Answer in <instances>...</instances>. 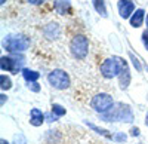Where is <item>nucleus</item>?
Wrapping results in <instances>:
<instances>
[{
  "instance_id": "obj_1",
  "label": "nucleus",
  "mask_w": 148,
  "mask_h": 144,
  "mask_svg": "<svg viewBox=\"0 0 148 144\" xmlns=\"http://www.w3.org/2000/svg\"><path fill=\"white\" fill-rule=\"evenodd\" d=\"M101 119H102V121H105V122H117V121L132 122L133 121V114H132V110H130L129 105L117 104L116 109L113 107V110H110L107 113H102Z\"/></svg>"
},
{
  "instance_id": "obj_2",
  "label": "nucleus",
  "mask_w": 148,
  "mask_h": 144,
  "mask_svg": "<svg viewBox=\"0 0 148 144\" xmlns=\"http://www.w3.org/2000/svg\"><path fill=\"white\" fill-rule=\"evenodd\" d=\"M126 67V63L123 61L121 58L119 56H113V58H108L102 63L101 65V73L104 77L107 79H113L114 76H120V73L123 71V68Z\"/></svg>"
},
{
  "instance_id": "obj_3",
  "label": "nucleus",
  "mask_w": 148,
  "mask_h": 144,
  "mask_svg": "<svg viewBox=\"0 0 148 144\" xmlns=\"http://www.w3.org/2000/svg\"><path fill=\"white\" fill-rule=\"evenodd\" d=\"M30 45V40L24 36H9L3 42V48L9 52H22Z\"/></svg>"
},
{
  "instance_id": "obj_4",
  "label": "nucleus",
  "mask_w": 148,
  "mask_h": 144,
  "mask_svg": "<svg viewBox=\"0 0 148 144\" xmlns=\"http://www.w3.org/2000/svg\"><path fill=\"white\" fill-rule=\"evenodd\" d=\"M71 52L73 55L79 58V59H83L86 55H88V51H89V42H88V37L83 34H77L76 37L71 40Z\"/></svg>"
},
{
  "instance_id": "obj_5",
  "label": "nucleus",
  "mask_w": 148,
  "mask_h": 144,
  "mask_svg": "<svg viewBox=\"0 0 148 144\" xmlns=\"http://www.w3.org/2000/svg\"><path fill=\"white\" fill-rule=\"evenodd\" d=\"M92 109L98 113H107L114 107V101L108 94H98L92 98Z\"/></svg>"
},
{
  "instance_id": "obj_6",
  "label": "nucleus",
  "mask_w": 148,
  "mask_h": 144,
  "mask_svg": "<svg viewBox=\"0 0 148 144\" xmlns=\"http://www.w3.org/2000/svg\"><path fill=\"white\" fill-rule=\"evenodd\" d=\"M47 80L56 89H67L70 86V77L62 70H52L47 76Z\"/></svg>"
},
{
  "instance_id": "obj_7",
  "label": "nucleus",
  "mask_w": 148,
  "mask_h": 144,
  "mask_svg": "<svg viewBox=\"0 0 148 144\" xmlns=\"http://www.w3.org/2000/svg\"><path fill=\"white\" fill-rule=\"evenodd\" d=\"M22 59H14L10 56H2L0 58V65H2V70H6V71H12V73H18L19 67L22 65Z\"/></svg>"
},
{
  "instance_id": "obj_8",
  "label": "nucleus",
  "mask_w": 148,
  "mask_h": 144,
  "mask_svg": "<svg viewBox=\"0 0 148 144\" xmlns=\"http://www.w3.org/2000/svg\"><path fill=\"white\" fill-rule=\"evenodd\" d=\"M133 10L135 6L130 0H120L119 2V12H120V17L121 18H130V15H133Z\"/></svg>"
},
{
  "instance_id": "obj_9",
  "label": "nucleus",
  "mask_w": 148,
  "mask_h": 144,
  "mask_svg": "<svg viewBox=\"0 0 148 144\" xmlns=\"http://www.w3.org/2000/svg\"><path fill=\"white\" fill-rule=\"evenodd\" d=\"M45 117H46V114L42 113V110L33 109L30 113V123L33 126H42V123L45 122Z\"/></svg>"
},
{
  "instance_id": "obj_10",
  "label": "nucleus",
  "mask_w": 148,
  "mask_h": 144,
  "mask_svg": "<svg viewBox=\"0 0 148 144\" xmlns=\"http://www.w3.org/2000/svg\"><path fill=\"white\" fill-rule=\"evenodd\" d=\"M144 14H145V12L142 9H138L136 12H133V15L130 17V25L135 27V28L141 27V24L144 21Z\"/></svg>"
},
{
  "instance_id": "obj_11",
  "label": "nucleus",
  "mask_w": 148,
  "mask_h": 144,
  "mask_svg": "<svg viewBox=\"0 0 148 144\" xmlns=\"http://www.w3.org/2000/svg\"><path fill=\"white\" fill-rule=\"evenodd\" d=\"M119 79H120V86H121V89H126V88L129 86V82H130V73H129L127 65L123 68V71L120 73Z\"/></svg>"
},
{
  "instance_id": "obj_12",
  "label": "nucleus",
  "mask_w": 148,
  "mask_h": 144,
  "mask_svg": "<svg viewBox=\"0 0 148 144\" xmlns=\"http://www.w3.org/2000/svg\"><path fill=\"white\" fill-rule=\"evenodd\" d=\"M22 76H24V79H25L28 83H33V82H36L37 79L40 77V73L33 71V70H28V68H24L22 70Z\"/></svg>"
},
{
  "instance_id": "obj_13",
  "label": "nucleus",
  "mask_w": 148,
  "mask_h": 144,
  "mask_svg": "<svg viewBox=\"0 0 148 144\" xmlns=\"http://www.w3.org/2000/svg\"><path fill=\"white\" fill-rule=\"evenodd\" d=\"M93 6H95V9L99 12V14L102 15V17H105L107 14H105V6H104V0H93Z\"/></svg>"
},
{
  "instance_id": "obj_14",
  "label": "nucleus",
  "mask_w": 148,
  "mask_h": 144,
  "mask_svg": "<svg viewBox=\"0 0 148 144\" xmlns=\"http://www.w3.org/2000/svg\"><path fill=\"white\" fill-rule=\"evenodd\" d=\"M52 113H53L56 117H61V116L65 114V109H64L62 105H59V104H53V105H52Z\"/></svg>"
},
{
  "instance_id": "obj_15",
  "label": "nucleus",
  "mask_w": 148,
  "mask_h": 144,
  "mask_svg": "<svg viewBox=\"0 0 148 144\" xmlns=\"http://www.w3.org/2000/svg\"><path fill=\"white\" fill-rule=\"evenodd\" d=\"M0 83H2V89L5 91V89H10V86H12V82H10V79L8 77V76H5V74H2L0 76Z\"/></svg>"
},
{
  "instance_id": "obj_16",
  "label": "nucleus",
  "mask_w": 148,
  "mask_h": 144,
  "mask_svg": "<svg viewBox=\"0 0 148 144\" xmlns=\"http://www.w3.org/2000/svg\"><path fill=\"white\" fill-rule=\"evenodd\" d=\"M86 125H88L89 128H92L93 131H96L98 134H101V135H104V137H107V138H113V135H110L108 131H105V129H101V128H98V126H95V125H92V123H89V122H86Z\"/></svg>"
},
{
  "instance_id": "obj_17",
  "label": "nucleus",
  "mask_w": 148,
  "mask_h": 144,
  "mask_svg": "<svg viewBox=\"0 0 148 144\" xmlns=\"http://www.w3.org/2000/svg\"><path fill=\"white\" fill-rule=\"evenodd\" d=\"M28 89H31L33 92H39L40 91V86L37 85L36 82H33V83H28Z\"/></svg>"
},
{
  "instance_id": "obj_18",
  "label": "nucleus",
  "mask_w": 148,
  "mask_h": 144,
  "mask_svg": "<svg viewBox=\"0 0 148 144\" xmlns=\"http://www.w3.org/2000/svg\"><path fill=\"white\" fill-rule=\"evenodd\" d=\"M113 140H116V141H126V135L125 134H117V135L113 137Z\"/></svg>"
},
{
  "instance_id": "obj_19",
  "label": "nucleus",
  "mask_w": 148,
  "mask_h": 144,
  "mask_svg": "<svg viewBox=\"0 0 148 144\" xmlns=\"http://www.w3.org/2000/svg\"><path fill=\"white\" fill-rule=\"evenodd\" d=\"M142 42H144L145 48L148 49V30H147V31H144V34H142Z\"/></svg>"
},
{
  "instance_id": "obj_20",
  "label": "nucleus",
  "mask_w": 148,
  "mask_h": 144,
  "mask_svg": "<svg viewBox=\"0 0 148 144\" xmlns=\"http://www.w3.org/2000/svg\"><path fill=\"white\" fill-rule=\"evenodd\" d=\"M130 58H132V61H133V65H135V67H136L138 70H141V64L138 63V59H136V58H135V56H133V54H130Z\"/></svg>"
},
{
  "instance_id": "obj_21",
  "label": "nucleus",
  "mask_w": 148,
  "mask_h": 144,
  "mask_svg": "<svg viewBox=\"0 0 148 144\" xmlns=\"http://www.w3.org/2000/svg\"><path fill=\"white\" fill-rule=\"evenodd\" d=\"M130 134H132L133 137H138V135H139V129H138V128H132Z\"/></svg>"
},
{
  "instance_id": "obj_22",
  "label": "nucleus",
  "mask_w": 148,
  "mask_h": 144,
  "mask_svg": "<svg viewBox=\"0 0 148 144\" xmlns=\"http://www.w3.org/2000/svg\"><path fill=\"white\" fill-rule=\"evenodd\" d=\"M46 117L49 119L47 122H55V121H56V116H52V113H49V114H46Z\"/></svg>"
},
{
  "instance_id": "obj_23",
  "label": "nucleus",
  "mask_w": 148,
  "mask_h": 144,
  "mask_svg": "<svg viewBox=\"0 0 148 144\" xmlns=\"http://www.w3.org/2000/svg\"><path fill=\"white\" fill-rule=\"evenodd\" d=\"M27 2H30V3H33V5H40V3L45 2V0H27Z\"/></svg>"
},
{
  "instance_id": "obj_24",
  "label": "nucleus",
  "mask_w": 148,
  "mask_h": 144,
  "mask_svg": "<svg viewBox=\"0 0 148 144\" xmlns=\"http://www.w3.org/2000/svg\"><path fill=\"white\" fill-rule=\"evenodd\" d=\"M145 125L148 126V113H147V117H145Z\"/></svg>"
},
{
  "instance_id": "obj_25",
  "label": "nucleus",
  "mask_w": 148,
  "mask_h": 144,
  "mask_svg": "<svg viewBox=\"0 0 148 144\" xmlns=\"http://www.w3.org/2000/svg\"><path fill=\"white\" fill-rule=\"evenodd\" d=\"M2 144H8V141H5V140H2Z\"/></svg>"
},
{
  "instance_id": "obj_26",
  "label": "nucleus",
  "mask_w": 148,
  "mask_h": 144,
  "mask_svg": "<svg viewBox=\"0 0 148 144\" xmlns=\"http://www.w3.org/2000/svg\"><path fill=\"white\" fill-rule=\"evenodd\" d=\"M147 27H148V15H147Z\"/></svg>"
},
{
  "instance_id": "obj_27",
  "label": "nucleus",
  "mask_w": 148,
  "mask_h": 144,
  "mask_svg": "<svg viewBox=\"0 0 148 144\" xmlns=\"http://www.w3.org/2000/svg\"><path fill=\"white\" fill-rule=\"evenodd\" d=\"M0 3H2V5H3V3H5V0H2V2H0Z\"/></svg>"
}]
</instances>
